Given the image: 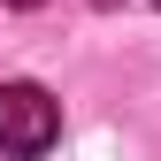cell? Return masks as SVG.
<instances>
[{
    "mask_svg": "<svg viewBox=\"0 0 161 161\" xmlns=\"http://www.w3.org/2000/svg\"><path fill=\"white\" fill-rule=\"evenodd\" d=\"M153 8H161V0H153Z\"/></svg>",
    "mask_w": 161,
    "mask_h": 161,
    "instance_id": "4",
    "label": "cell"
},
{
    "mask_svg": "<svg viewBox=\"0 0 161 161\" xmlns=\"http://www.w3.org/2000/svg\"><path fill=\"white\" fill-rule=\"evenodd\" d=\"M8 8H38V0H8Z\"/></svg>",
    "mask_w": 161,
    "mask_h": 161,
    "instance_id": "2",
    "label": "cell"
},
{
    "mask_svg": "<svg viewBox=\"0 0 161 161\" xmlns=\"http://www.w3.org/2000/svg\"><path fill=\"white\" fill-rule=\"evenodd\" d=\"M62 138V108L46 85H0V153L8 161H38Z\"/></svg>",
    "mask_w": 161,
    "mask_h": 161,
    "instance_id": "1",
    "label": "cell"
},
{
    "mask_svg": "<svg viewBox=\"0 0 161 161\" xmlns=\"http://www.w3.org/2000/svg\"><path fill=\"white\" fill-rule=\"evenodd\" d=\"M92 8H115V0H92Z\"/></svg>",
    "mask_w": 161,
    "mask_h": 161,
    "instance_id": "3",
    "label": "cell"
}]
</instances>
